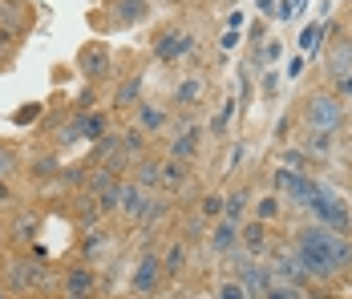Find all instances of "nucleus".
<instances>
[{
	"label": "nucleus",
	"mask_w": 352,
	"mask_h": 299,
	"mask_svg": "<svg viewBox=\"0 0 352 299\" xmlns=\"http://www.w3.org/2000/svg\"><path fill=\"white\" fill-rule=\"evenodd\" d=\"M203 133H207V126H199V122H190V113H182L178 122H170V137H166V154L162 158L195 162L199 146H203Z\"/></svg>",
	"instance_id": "4"
},
{
	"label": "nucleus",
	"mask_w": 352,
	"mask_h": 299,
	"mask_svg": "<svg viewBox=\"0 0 352 299\" xmlns=\"http://www.w3.org/2000/svg\"><path fill=\"white\" fill-rule=\"evenodd\" d=\"M134 126H138L146 137H150V133H166L170 130V109L158 105V101H138V105H134Z\"/></svg>",
	"instance_id": "13"
},
{
	"label": "nucleus",
	"mask_w": 352,
	"mask_h": 299,
	"mask_svg": "<svg viewBox=\"0 0 352 299\" xmlns=\"http://www.w3.org/2000/svg\"><path fill=\"white\" fill-rule=\"evenodd\" d=\"M4 16H8V0H0V21H4Z\"/></svg>",
	"instance_id": "42"
},
{
	"label": "nucleus",
	"mask_w": 352,
	"mask_h": 299,
	"mask_svg": "<svg viewBox=\"0 0 352 299\" xmlns=\"http://www.w3.org/2000/svg\"><path fill=\"white\" fill-rule=\"evenodd\" d=\"M276 89H280V77H276V73H263V93L276 98Z\"/></svg>",
	"instance_id": "37"
},
{
	"label": "nucleus",
	"mask_w": 352,
	"mask_h": 299,
	"mask_svg": "<svg viewBox=\"0 0 352 299\" xmlns=\"http://www.w3.org/2000/svg\"><path fill=\"white\" fill-rule=\"evenodd\" d=\"M267 247H272V239H267V223H259V219H243L239 223V251H243L247 259H263L267 255Z\"/></svg>",
	"instance_id": "12"
},
{
	"label": "nucleus",
	"mask_w": 352,
	"mask_h": 299,
	"mask_svg": "<svg viewBox=\"0 0 352 299\" xmlns=\"http://www.w3.org/2000/svg\"><path fill=\"white\" fill-rule=\"evenodd\" d=\"M207 89H211V85H207V77H203V73H186L175 89H170V105L182 109V113H190L195 105H203V101H207Z\"/></svg>",
	"instance_id": "10"
},
{
	"label": "nucleus",
	"mask_w": 352,
	"mask_h": 299,
	"mask_svg": "<svg viewBox=\"0 0 352 299\" xmlns=\"http://www.w3.org/2000/svg\"><path fill=\"white\" fill-rule=\"evenodd\" d=\"M214 299H247V291H243L239 279H223V283L214 287Z\"/></svg>",
	"instance_id": "30"
},
{
	"label": "nucleus",
	"mask_w": 352,
	"mask_h": 299,
	"mask_svg": "<svg viewBox=\"0 0 352 299\" xmlns=\"http://www.w3.org/2000/svg\"><path fill=\"white\" fill-rule=\"evenodd\" d=\"M106 243H109V239H106V231H102V227L85 231V239H81V259H85V263H94V259L106 251Z\"/></svg>",
	"instance_id": "26"
},
{
	"label": "nucleus",
	"mask_w": 352,
	"mask_h": 299,
	"mask_svg": "<svg viewBox=\"0 0 352 299\" xmlns=\"http://www.w3.org/2000/svg\"><path fill=\"white\" fill-rule=\"evenodd\" d=\"M300 150H304V154H312V158H328V154H332V150H336V137H332V133H304V142H300Z\"/></svg>",
	"instance_id": "24"
},
{
	"label": "nucleus",
	"mask_w": 352,
	"mask_h": 299,
	"mask_svg": "<svg viewBox=\"0 0 352 299\" xmlns=\"http://www.w3.org/2000/svg\"><path fill=\"white\" fill-rule=\"evenodd\" d=\"M81 137H85V130H81V113L73 118L69 126H61V130H57V142H61V146H73V142H81Z\"/></svg>",
	"instance_id": "29"
},
{
	"label": "nucleus",
	"mask_w": 352,
	"mask_h": 299,
	"mask_svg": "<svg viewBox=\"0 0 352 299\" xmlns=\"http://www.w3.org/2000/svg\"><path fill=\"white\" fill-rule=\"evenodd\" d=\"M207 243H211L214 255H235V251H239V223H231V219H214Z\"/></svg>",
	"instance_id": "14"
},
{
	"label": "nucleus",
	"mask_w": 352,
	"mask_h": 299,
	"mask_svg": "<svg viewBox=\"0 0 352 299\" xmlns=\"http://www.w3.org/2000/svg\"><path fill=\"white\" fill-rule=\"evenodd\" d=\"M263 299H304V287H292V283H280V279H272V287L263 291Z\"/></svg>",
	"instance_id": "28"
},
{
	"label": "nucleus",
	"mask_w": 352,
	"mask_h": 299,
	"mask_svg": "<svg viewBox=\"0 0 352 299\" xmlns=\"http://www.w3.org/2000/svg\"><path fill=\"white\" fill-rule=\"evenodd\" d=\"M235 109H239V101H235V98L223 101V105H219V113L211 118V126H207V133H211V137H227L231 122H235Z\"/></svg>",
	"instance_id": "22"
},
{
	"label": "nucleus",
	"mask_w": 352,
	"mask_h": 299,
	"mask_svg": "<svg viewBox=\"0 0 352 299\" xmlns=\"http://www.w3.org/2000/svg\"><path fill=\"white\" fill-rule=\"evenodd\" d=\"M263 33H267V29H263V21H255V29H251V41H267Z\"/></svg>",
	"instance_id": "41"
},
{
	"label": "nucleus",
	"mask_w": 352,
	"mask_h": 299,
	"mask_svg": "<svg viewBox=\"0 0 352 299\" xmlns=\"http://www.w3.org/2000/svg\"><path fill=\"white\" fill-rule=\"evenodd\" d=\"M12 199H16V195H12V186H8V178H0V206H8Z\"/></svg>",
	"instance_id": "39"
},
{
	"label": "nucleus",
	"mask_w": 352,
	"mask_h": 299,
	"mask_svg": "<svg viewBox=\"0 0 352 299\" xmlns=\"http://www.w3.org/2000/svg\"><path fill=\"white\" fill-rule=\"evenodd\" d=\"M332 93L349 105V101H352V73H349V77H340V81H332Z\"/></svg>",
	"instance_id": "35"
},
{
	"label": "nucleus",
	"mask_w": 352,
	"mask_h": 299,
	"mask_svg": "<svg viewBox=\"0 0 352 299\" xmlns=\"http://www.w3.org/2000/svg\"><path fill=\"white\" fill-rule=\"evenodd\" d=\"M247 206H251V186H235L231 195H223V219H231V223H243Z\"/></svg>",
	"instance_id": "20"
},
{
	"label": "nucleus",
	"mask_w": 352,
	"mask_h": 299,
	"mask_svg": "<svg viewBox=\"0 0 352 299\" xmlns=\"http://www.w3.org/2000/svg\"><path fill=\"white\" fill-rule=\"evenodd\" d=\"M158 174H162V158H150V154H146V158L134 162V174H130V178L138 182L146 195H162V190H158Z\"/></svg>",
	"instance_id": "17"
},
{
	"label": "nucleus",
	"mask_w": 352,
	"mask_h": 299,
	"mask_svg": "<svg viewBox=\"0 0 352 299\" xmlns=\"http://www.w3.org/2000/svg\"><path fill=\"white\" fill-rule=\"evenodd\" d=\"M138 101H142V73H134L130 81L118 85V93H113V109H130V105H138Z\"/></svg>",
	"instance_id": "25"
},
{
	"label": "nucleus",
	"mask_w": 352,
	"mask_h": 299,
	"mask_svg": "<svg viewBox=\"0 0 352 299\" xmlns=\"http://www.w3.org/2000/svg\"><path fill=\"white\" fill-rule=\"evenodd\" d=\"M36 231H41V214L36 210H21L12 219V243H33Z\"/></svg>",
	"instance_id": "21"
},
{
	"label": "nucleus",
	"mask_w": 352,
	"mask_h": 299,
	"mask_svg": "<svg viewBox=\"0 0 352 299\" xmlns=\"http://www.w3.org/2000/svg\"><path fill=\"white\" fill-rule=\"evenodd\" d=\"M41 283H49V267L36 259H8L4 263V287L8 291H33Z\"/></svg>",
	"instance_id": "6"
},
{
	"label": "nucleus",
	"mask_w": 352,
	"mask_h": 299,
	"mask_svg": "<svg viewBox=\"0 0 352 299\" xmlns=\"http://www.w3.org/2000/svg\"><path fill=\"white\" fill-rule=\"evenodd\" d=\"M219 49H223V53H231V49H239V33H235V29H227V33L219 36Z\"/></svg>",
	"instance_id": "36"
},
{
	"label": "nucleus",
	"mask_w": 352,
	"mask_h": 299,
	"mask_svg": "<svg viewBox=\"0 0 352 299\" xmlns=\"http://www.w3.org/2000/svg\"><path fill=\"white\" fill-rule=\"evenodd\" d=\"M328 33H332V25H328ZM324 73H328V81H340V77L352 73V36L349 33H332L328 49H324Z\"/></svg>",
	"instance_id": "8"
},
{
	"label": "nucleus",
	"mask_w": 352,
	"mask_h": 299,
	"mask_svg": "<svg viewBox=\"0 0 352 299\" xmlns=\"http://www.w3.org/2000/svg\"><path fill=\"white\" fill-rule=\"evenodd\" d=\"M146 202H150V195L142 190L134 178H122V182H118V214H122L126 223H138L142 214H146Z\"/></svg>",
	"instance_id": "11"
},
{
	"label": "nucleus",
	"mask_w": 352,
	"mask_h": 299,
	"mask_svg": "<svg viewBox=\"0 0 352 299\" xmlns=\"http://www.w3.org/2000/svg\"><path fill=\"white\" fill-rule=\"evenodd\" d=\"M280 210H283L280 195H263L259 206H255V219H259V223H272V219H280Z\"/></svg>",
	"instance_id": "27"
},
{
	"label": "nucleus",
	"mask_w": 352,
	"mask_h": 299,
	"mask_svg": "<svg viewBox=\"0 0 352 299\" xmlns=\"http://www.w3.org/2000/svg\"><path fill=\"white\" fill-rule=\"evenodd\" d=\"M89 166H61V182H69V186H77V182H85L89 174H85Z\"/></svg>",
	"instance_id": "34"
},
{
	"label": "nucleus",
	"mask_w": 352,
	"mask_h": 299,
	"mask_svg": "<svg viewBox=\"0 0 352 299\" xmlns=\"http://www.w3.org/2000/svg\"><path fill=\"white\" fill-rule=\"evenodd\" d=\"M272 182H276V195H280L283 202H292V206H312L320 195V182L316 178H308L304 170H292V166H276V174H272Z\"/></svg>",
	"instance_id": "3"
},
{
	"label": "nucleus",
	"mask_w": 352,
	"mask_h": 299,
	"mask_svg": "<svg viewBox=\"0 0 352 299\" xmlns=\"http://www.w3.org/2000/svg\"><path fill=\"white\" fill-rule=\"evenodd\" d=\"M283 73H287V77H292V81H296V77H300V73H304V57H292V61H287V69H283Z\"/></svg>",
	"instance_id": "38"
},
{
	"label": "nucleus",
	"mask_w": 352,
	"mask_h": 299,
	"mask_svg": "<svg viewBox=\"0 0 352 299\" xmlns=\"http://www.w3.org/2000/svg\"><path fill=\"white\" fill-rule=\"evenodd\" d=\"M308 210H312L316 227H324V231H336V234H349V231H352V214H349V206H344V199H340V195H332L328 186H320L316 202H312Z\"/></svg>",
	"instance_id": "5"
},
{
	"label": "nucleus",
	"mask_w": 352,
	"mask_h": 299,
	"mask_svg": "<svg viewBox=\"0 0 352 299\" xmlns=\"http://www.w3.org/2000/svg\"><path fill=\"white\" fill-rule=\"evenodd\" d=\"M77 65H81V73H85L89 81H102V77H109V49L102 41H98V45H85L81 57H77Z\"/></svg>",
	"instance_id": "15"
},
{
	"label": "nucleus",
	"mask_w": 352,
	"mask_h": 299,
	"mask_svg": "<svg viewBox=\"0 0 352 299\" xmlns=\"http://www.w3.org/2000/svg\"><path fill=\"white\" fill-rule=\"evenodd\" d=\"M259 12L263 16H276V0H259Z\"/></svg>",
	"instance_id": "40"
},
{
	"label": "nucleus",
	"mask_w": 352,
	"mask_h": 299,
	"mask_svg": "<svg viewBox=\"0 0 352 299\" xmlns=\"http://www.w3.org/2000/svg\"><path fill=\"white\" fill-rule=\"evenodd\" d=\"M186 259H190V243H186V239H178V243H170V247L162 251V275H170V279H178V275L186 271Z\"/></svg>",
	"instance_id": "19"
},
{
	"label": "nucleus",
	"mask_w": 352,
	"mask_h": 299,
	"mask_svg": "<svg viewBox=\"0 0 352 299\" xmlns=\"http://www.w3.org/2000/svg\"><path fill=\"white\" fill-rule=\"evenodd\" d=\"M195 45H199V41H195L190 29H182V25H166L162 33L154 36V57H158V61H182Z\"/></svg>",
	"instance_id": "7"
},
{
	"label": "nucleus",
	"mask_w": 352,
	"mask_h": 299,
	"mask_svg": "<svg viewBox=\"0 0 352 299\" xmlns=\"http://www.w3.org/2000/svg\"><path fill=\"white\" fill-rule=\"evenodd\" d=\"M300 118H304V130L332 133V137H336V133L349 126V105L336 98L332 89H316V93H308V98H304Z\"/></svg>",
	"instance_id": "2"
},
{
	"label": "nucleus",
	"mask_w": 352,
	"mask_h": 299,
	"mask_svg": "<svg viewBox=\"0 0 352 299\" xmlns=\"http://www.w3.org/2000/svg\"><path fill=\"white\" fill-rule=\"evenodd\" d=\"M0 299H8V287H0Z\"/></svg>",
	"instance_id": "44"
},
{
	"label": "nucleus",
	"mask_w": 352,
	"mask_h": 299,
	"mask_svg": "<svg viewBox=\"0 0 352 299\" xmlns=\"http://www.w3.org/2000/svg\"><path fill=\"white\" fill-rule=\"evenodd\" d=\"M118 146H122V154L130 158V162H138V158H146V133L134 126V130H122L118 133Z\"/></svg>",
	"instance_id": "23"
},
{
	"label": "nucleus",
	"mask_w": 352,
	"mask_h": 299,
	"mask_svg": "<svg viewBox=\"0 0 352 299\" xmlns=\"http://www.w3.org/2000/svg\"><path fill=\"white\" fill-rule=\"evenodd\" d=\"M296 255L308 271V279H336L352 267V243L349 234H336V231H324V227H300L296 231Z\"/></svg>",
	"instance_id": "1"
},
{
	"label": "nucleus",
	"mask_w": 352,
	"mask_h": 299,
	"mask_svg": "<svg viewBox=\"0 0 352 299\" xmlns=\"http://www.w3.org/2000/svg\"><path fill=\"white\" fill-rule=\"evenodd\" d=\"M21 166V158H16V150L12 146H0V178H12Z\"/></svg>",
	"instance_id": "31"
},
{
	"label": "nucleus",
	"mask_w": 352,
	"mask_h": 299,
	"mask_svg": "<svg viewBox=\"0 0 352 299\" xmlns=\"http://www.w3.org/2000/svg\"><path fill=\"white\" fill-rule=\"evenodd\" d=\"M57 174V158H36L33 162V178H53Z\"/></svg>",
	"instance_id": "33"
},
{
	"label": "nucleus",
	"mask_w": 352,
	"mask_h": 299,
	"mask_svg": "<svg viewBox=\"0 0 352 299\" xmlns=\"http://www.w3.org/2000/svg\"><path fill=\"white\" fill-rule=\"evenodd\" d=\"M186 182H190V162H175V158H162L158 190H182Z\"/></svg>",
	"instance_id": "18"
},
{
	"label": "nucleus",
	"mask_w": 352,
	"mask_h": 299,
	"mask_svg": "<svg viewBox=\"0 0 352 299\" xmlns=\"http://www.w3.org/2000/svg\"><path fill=\"white\" fill-rule=\"evenodd\" d=\"M61 287H65V296H94V287H98V275H94V267H89V263L69 267V271L61 275Z\"/></svg>",
	"instance_id": "16"
},
{
	"label": "nucleus",
	"mask_w": 352,
	"mask_h": 299,
	"mask_svg": "<svg viewBox=\"0 0 352 299\" xmlns=\"http://www.w3.org/2000/svg\"><path fill=\"white\" fill-rule=\"evenodd\" d=\"M162 283V255L158 251H146L138 259V267L130 271V291L134 296H154Z\"/></svg>",
	"instance_id": "9"
},
{
	"label": "nucleus",
	"mask_w": 352,
	"mask_h": 299,
	"mask_svg": "<svg viewBox=\"0 0 352 299\" xmlns=\"http://www.w3.org/2000/svg\"><path fill=\"white\" fill-rule=\"evenodd\" d=\"M199 214H203V219H223V195H207V199H203V206H199Z\"/></svg>",
	"instance_id": "32"
},
{
	"label": "nucleus",
	"mask_w": 352,
	"mask_h": 299,
	"mask_svg": "<svg viewBox=\"0 0 352 299\" xmlns=\"http://www.w3.org/2000/svg\"><path fill=\"white\" fill-rule=\"evenodd\" d=\"M138 299H154V296H138Z\"/></svg>",
	"instance_id": "45"
},
{
	"label": "nucleus",
	"mask_w": 352,
	"mask_h": 299,
	"mask_svg": "<svg viewBox=\"0 0 352 299\" xmlns=\"http://www.w3.org/2000/svg\"><path fill=\"white\" fill-rule=\"evenodd\" d=\"M65 299H94V296H65Z\"/></svg>",
	"instance_id": "43"
}]
</instances>
